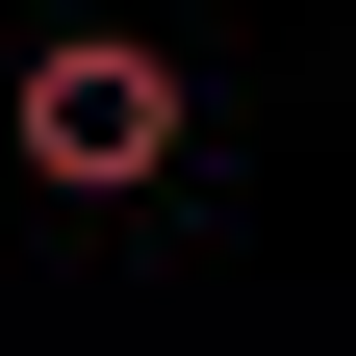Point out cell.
Returning <instances> with one entry per match:
<instances>
[{
  "label": "cell",
  "instance_id": "6da1fadb",
  "mask_svg": "<svg viewBox=\"0 0 356 356\" xmlns=\"http://www.w3.org/2000/svg\"><path fill=\"white\" fill-rule=\"evenodd\" d=\"M0 153L51 178V204H153V178L204 153V76H178L153 26H51V51L0 76Z\"/></svg>",
  "mask_w": 356,
  "mask_h": 356
}]
</instances>
